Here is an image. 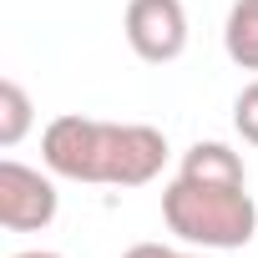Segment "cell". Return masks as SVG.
I'll use <instances>...</instances> for the list:
<instances>
[{"label": "cell", "instance_id": "8", "mask_svg": "<svg viewBox=\"0 0 258 258\" xmlns=\"http://www.w3.org/2000/svg\"><path fill=\"white\" fill-rule=\"evenodd\" d=\"M233 126H238V137L248 147H258V81H248L233 101Z\"/></svg>", "mask_w": 258, "mask_h": 258}, {"label": "cell", "instance_id": "2", "mask_svg": "<svg viewBox=\"0 0 258 258\" xmlns=\"http://www.w3.org/2000/svg\"><path fill=\"white\" fill-rule=\"evenodd\" d=\"M162 223L192 248H248L258 233V203L248 182H198L177 172L162 187Z\"/></svg>", "mask_w": 258, "mask_h": 258}, {"label": "cell", "instance_id": "10", "mask_svg": "<svg viewBox=\"0 0 258 258\" xmlns=\"http://www.w3.org/2000/svg\"><path fill=\"white\" fill-rule=\"evenodd\" d=\"M11 258H61V253H51V248H26V253H11Z\"/></svg>", "mask_w": 258, "mask_h": 258}, {"label": "cell", "instance_id": "3", "mask_svg": "<svg viewBox=\"0 0 258 258\" xmlns=\"http://www.w3.org/2000/svg\"><path fill=\"white\" fill-rule=\"evenodd\" d=\"M61 213V192L41 167H26L16 157L0 162V228L11 233H41Z\"/></svg>", "mask_w": 258, "mask_h": 258}, {"label": "cell", "instance_id": "6", "mask_svg": "<svg viewBox=\"0 0 258 258\" xmlns=\"http://www.w3.org/2000/svg\"><path fill=\"white\" fill-rule=\"evenodd\" d=\"M223 46L233 66L258 71V0H233V11L223 21Z\"/></svg>", "mask_w": 258, "mask_h": 258}, {"label": "cell", "instance_id": "4", "mask_svg": "<svg viewBox=\"0 0 258 258\" xmlns=\"http://www.w3.org/2000/svg\"><path fill=\"white\" fill-rule=\"evenodd\" d=\"M126 46H132L147 66H167L187 51V11L182 0H126L121 16Z\"/></svg>", "mask_w": 258, "mask_h": 258}, {"label": "cell", "instance_id": "5", "mask_svg": "<svg viewBox=\"0 0 258 258\" xmlns=\"http://www.w3.org/2000/svg\"><path fill=\"white\" fill-rule=\"evenodd\" d=\"M182 177H198V182H248L243 172V157L228 147V142H198L182 152Z\"/></svg>", "mask_w": 258, "mask_h": 258}, {"label": "cell", "instance_id": "7", "mask_svg": "<svg viewBox=\"0 0 258 258\" xmlns=\"http://www.w3.org/2000/svg\"><path fill=\"white\" fill-rule=\"evenodd\" d=\"M31 96L21 81H0V147H21V137L31 132Z\"/></svg>", "mask_w": 258, "mask_h": 258}, {"label": "cell", "instance_id": "1", "mask_svg": "<svg viewBox=\"0 0 258 258\" xmlns=\"http://www.w3.org/2000/svg\"><path fill=\"white\" fill-rule=\"evenodd\" d=\"M41 162L66 182L147 187L167 162V137L147 121H96L66 111L41 132Z\"/></svg>", "mask_w": 258, "mask_h": 258}, {"label": "cell", "instance_id": "9", "mask_svg": "<svg viewBox=\"0 0 258 258\" xmlns=\"http://www.w3.org/2000/svg\"><path fill=\"white\" fill-rule=\"evenodd\" d=\"M121 258H182L177 248H167V243H132Z\"/></svg>", "mask_w": 258, "mask_h": 258}, {"label": "cell", "instance_id": "11", "mask_svg": "<svg viewBox=\"0 0 258 258\" xmlns=\"http://www.w3.org/2000/svg\"><path fill=\"white\" fill-rule=\"evenodd\" d=\"M182 258H203V253H182Z\"/></svg>", "mask_w": 258, "mask_h": 258}]
</instances>
